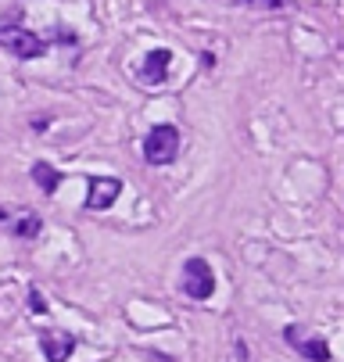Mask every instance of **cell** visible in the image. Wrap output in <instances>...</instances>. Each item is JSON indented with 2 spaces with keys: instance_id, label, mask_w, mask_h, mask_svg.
Masks as SVG:
<instances>
[{
  "instance_id": "cell-11",
  "label": "cell",
  "mask_w": 344,
  "mask_h": 362,
  "mask_svg": "<svg viewBox=\"0 0 344 362\" xmlns=\"http://www.w3.org/2000/svg\"><path fill=\"white\" fill-rule=\"evenodd\" d=\"M4 219H8V212H4V209H0V223H4Z\"/></svg>"
},
{
  "instance_id": "cell-1",
  "label": "cell",
  "mask_w": 344,
  "mask_h": 362,
  "mask_svg": "<svg viewBox=\"0 0 344 362\" xmlns=\"http://www.w3.org/2000/svg\"><path fill=\"white\" fill-rule=\"evenodd\" d=\"M179 154V129L176 126H151V133L143 136V158L151 165H169Z\"/></svg>"
},
{
  "instance_id": "cell-2",
  "label": "cell",
  "mask_w": 344,
  "mask_h": 362,
  "mask_svg": "<svg viewBox=\"0 0 344 362\" xmlns=\"http://www.w3.org/2000/svg\"><path fill=\"white\" fill-rule=\"evenodd\" d=\"M212 291H215V276H212L208 262L205 258H186L183 262V294L194 301H205V298H212Z\"/></svg>"
},
{
  "instance_id": "cell-3",
  "label": "cell",
  "mask_w": 344,
  "mask_h": 362,
  "mask_svg": "<svg viewBox=\"0 0 344 362\" xmlns=\"http://www.w3.org/2000/svg\"><path fill=\"white\" fill-rule=\"evenodd\" d=\"M0 47H8V54L15 58H40L47 54V40H40L36 33L29 29H18V25H8V29H0Z\"/></svg>"
},
{
  "instance_id": "cell-6",
  "label": "cell",
  "mask_w": 344,
  "mask_h": 362,
  "mask_svg": "<svg viewBox=\"0 0 344 362\" xmlns=\"http://www.w3.org/2000/svg\"><path fill=\"white\" fill-rule=\"evenodd\" d=\"M169 62H172V50L155 47L151 54H147V62H143V79L151 83V86L165 83V76H169Z\"/></svg>"
},
{
  "instance_id": "cell-10",
  "label": "cell",
  "mask_w": 344,
  "mask_h": 362,
  "mask_svg": "<svg viewBox=\"0 0 344 362\" xmlns=\"http://www.w3.org/2000/svg\"><path fill=\"white\" fill-rule=\"evenodd\" d=\"M29 308H32L36 316H43V313H47V298H43L40 291H29Z\"/></svg>"
},
{
  "instance_id": "cell-4",
  "label": "cell",
  "mask_w": 344,
  "mask_h": 362,
  "mask_svg": "<svg viewBox=\"0 0 344 362\" xmlns=\"http://www.w3.org/2000/svg\"><path fill=\"white\" fill-rule=\"evenodd\" d=\"M122 194V180L115 176H93L90 180V197H86V209L90 212H105L115 204V197Z\"/></svg>"
},
{
  "instance_id": "cell-5",
  "label": "cell",
  "mask_w": 344,
  "mask_h": 362,
  "mask_svg": "<svg viewBox=\"0 0 344 362\" xmlns=\"http://www.w3.org/2000/svg\"><path fill=\"white\" fill-rule=\"evenodd\" d=\"M40 348H43L47 362H65V358L76 351V341H72L69 334H54V330H47V334L40 337Z\"/></svg>"
},
{
  "instance_id": "cell-8",
  "label": "cell",
  "mask_w": 344,
  "mask_h": 362,
  "mask_svg": "<svg viewBox=\"0 0 344 362\" xmlns=\"http://www.w3.org/2000/svg\"><path fill=\"white\" fill-rule=\"evenodd\" d=\"M290 344H298V351H302L305 358H312V362H326V358H330V348H326L323 337H305V341H294V337H290Z\"/></svg>"
},
{
  "instance_id": "cell-9",
  "label": "cell",
  "mask_w": 344,
  "mask_h": 362,
  "mask_svg": "<svg viewBox=\"0 0 344 362\" xmlns=\"http://www.w3.org/2000/svg\"><path fill=\"white\" fill-rule=\"evenodd\" d=\"M40 226H43V223H40V216H25V219L15 226V233L29 240V237H36V233H40Z\"/></svg>"
},
{
  "instance_id": "cell-7",
  "label": "cell",
  "mask_w": 344,
  "mask_h": 362,
  "mask_svg": "<svg viewBox=\"0 0 344 362\" xmlns=\"http://www.w3.org/2000/svg\"><path fill=\"white\" fill-rule=\"evenodd\" d=\"M32 180L40 183V190H43L47 197H51V194L61 187V173H58V169H51L47 162H36V165H32Z\"/></svg>"
}]
</instances>
